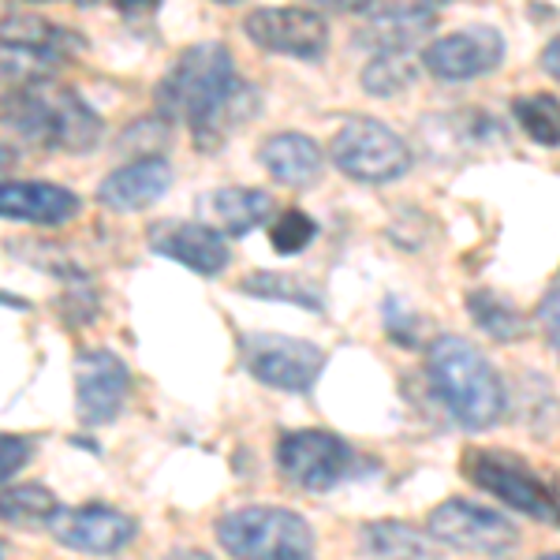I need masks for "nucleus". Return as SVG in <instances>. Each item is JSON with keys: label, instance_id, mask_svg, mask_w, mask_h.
<instances>
[{"label": "nucleus", "instance_id": "10", "mask_svg": "<svg viewBox=\"0 0 560 560\" xmlns=\"http://www.w3.org/2000/svg\"><path fill=\"white\" fill-rule=\"evenodd\" d=\"M49 535L75 553L113 557L131 546L139 535V523L113 504H79V509H60L49 520Z\"/></svg>", "mask_w": 560, "mask_h": 560}, {"label": "nucleus", "instance_id": "8", "mask_svg": "<svg viewBox=\"0 0 560 560\" xmlns=\"http://www.w3.org/2000/svg\"><path fill=\"white\" fill-rule=\"evenodd\" d=\"M427 530L441 546L459 549V553H475V557H509L512 549L520 546L516 523L493 509L464 501V497L441 501L438 509L430 512Z\"/></svg>", "mask_w": 560, "mask_h": 560}, {"label": "nucleus", "instance_id": "28", "mask_svg": "<svg viewBox=\"0 0 560 560\" xmlns=\"http://www.w3.org/2000/svg\"><path fill=\"white\" fill-rule=\"evenodd\" d=\"M243 292L247 295H261L269 303H292V306H303V311H322V292L311 284H303L300 277L292 273H250L243 280Z\"/></svg>", "mask_w": 560, "mask_h": 560}, {"label": "nucleus", "instance_id": "30", "mask_svg": "<svg viewBox=\"0 0 560 560\" xmlns=\"http://www.w3.org/2000/svg\"><path fill=\"white\" fill-rule=\"evenodd\" d=\"M385 329H388V337H393L396 345L415 348L422 340V329H427V322H422L415 311H408V306H404L400 300H385Z\"/></svg>", "mask_w": 560, "mask_h": 560}, {"label": "nucleus", "instance_id": "34", "mask_svg": "<svg viewBox=\"0 0 560 560\" xmlns=\"http://www.w3.org/2000/svg\"><path fill=\"white\" fill-rule=\"evenodd\" d=\"M168 560H213V557L198 553V549H173V553H168Z\"/></svg>", "mask_w": 560, "mask_h": 560}, {"label": "nucleus", "instance_id": "3", "mask_svg": "<svg viewBox=\"0 0 560 560\" xmlns=\"http://www.w3.org/2000/svg\"><path fill=\"white\" fill-rule=\"evenodd\" d=\"M217 541L236 560H311L314 530L300 512L280 504H247L217 520Z\"/></svg>", "mask_w": 560, "mask_h": 560}, {"label": "nucleus", "instance_id": "36", "mask_svg": "<svg viewBox=\"0 0 560 560\" xmlns=\"http://www.w3.org/2000/svg\"><path fill=\"white\" fill-rule=\"evenodd\" d=\"M538 560H560V553H546V557H538Z\"/></svg>", "mask_w": 560, "mask_h": 560}, {"label": "nucleus", "instance_id": "5", "mask_svg": "<svg viewBox=\"0 0 560 560\" xmlns=\"http://www.w3.org/2000/svg\"><path fill=\"white\" fill-rule=\"evenodd\" d=\"M464 471L478 490L493 493L501 504H509V509L538 523H549V527H560L557 493L520 456L504 453V448H471L464 456Z\"/></svg>", "mask_w": 560, "mask_h": 560}, {"label": "nucleus", "instance_id": "24", "mask_svg": "<svg viewBox=\"0 0 560 560\" xmlns=\"http://www.w3.org/2000/svg\"><path fill=\"white\" fill-rule=\"evenodd\" d=\"M60 68H65V57H57V52L0 42V86L23 90V86L52 83V75H57Z\"/></svg>", "mask_w": 560, "mask_h": 560}, {"label": "nucleus", "instance_id": "13", "mask_svg": "<svg viewBox=\"0 0 560 560\" xmlns=\"http://www.w3.org/2000/svg\"><path fill=\"white\" fill-rule=\"evenodd\" d=\"M128 366L116 351L108 348H94L79 355L75 366V408L79 419L86 427H105L120 415L124 400H128Z\"/></svg>", "mask_w": 560, "mask_h": 560}, {"label": "nucleus", "instance_id": "26", "mask_svg": "<svg viewBox=\"0 0 560 560\" xmlns=\"http://www.w3.org/2000/svg\"><path fill=\"white\" fill-rule=\"evenodd\" d=\"M512 120L538 147H560V97L557 94H520L512 102Z\"/></svg>", "mask_w": 560, "mask_h": 560}, {"label": "nucleus", "instance_id": "11", "mask_svg": "<svg viewBox=\"0 0 560 560\" xmlns=\"http://www.w3.org/2000/svg\"><path fill=\"white\" fill-rule=\"evenodd\" d=\"M243 31L258 49L280 57L318 60L329 49V23L311 8H255Z\"/></svg>", "mask_w": 560, "mask_h": 560}, {"label": "nucleus", "instance_id": "31", "mask_svg": "<svg viewBox=\"0 0 560 560\" xmlns=\"http://www.w3.org/2000/svg\"><path fill=\"white\" fill-rule=\"evenodd\" d=\"M31 456H34V441L20 438V433H0V486L20 475L31 464Z\"/></svg>", "mask_w": 560, "mask_h": 560}, {"label": "nucleus", "instance_id": "9", "mask_svg": "<svg viewBox=\"0 0 560 560\" xmlns=\"http://www.w3.org/2000/svg\"><path fill=\"white\" fill-rule=\"evenodd\" d=\"M243 366L258 377L261 385L280 388V393H306L322 377L325 351L311 340L280 337V332H247L240 340Z\"/></svg>", "mask_w": 560, "mask_h": 560}, {"label": "nucleus", "instance_id": "25", "mask_svg": "<svg viewBox=\"0 0 560 560\" xmlns=\"http://www.w3.org/2000/svg\"><path fill=\"white\" fill-rule=\"evenodd\" d=\"M0 42L26 45V49H42V52H57V57H65L68 45H75L71 31H65V26L49 23L45 15H34V12L4 15V20H0Z\"/></svg>", "mask_w": 560, "mask_h": 560}, {"label": "nucleus", "instance_id": "19", "mask_svg": "<svg viewBox=\"0 0 560 560\" xmlns=\"http://www.w3.org/2000/svg\"><path fill=\"white\" fill-rule=\"evenodd\" d=\"M255 108H258V94H255V86L250 83H240L229 90V94L221 97L213 108H206L202 116L191 124V135H195V147L202 150V153H217L224 147V142L236 135L243 124L255 116Z\"/></svg>", "mask_w": 560, "mask_h": 560}, {"label": "nucleus", "instance_id": "20", "mask_svg": "<svg viewBox=\"0 0 560 560\" xmlns=\"http://www.w3.org/2000/svg\"><path fill=\"white\" fill-rule=\"evenodd\" d=\"M206 206L213 210L217 232H224V236H247L273 213V198L266 191H255V187H221V191L210 195Z\"/></svg>", "mask_w": 560, "mask_h": 560}, {"label": "nucleus", "instance_id": "6", "mask_svg": "<svg viewBox=\"0 0 560 560\" xmlns=\"http://www.w3.org/2000/svg\"><path fill=\"white\" fill-rule=\"evenodd\" d=\"M329 161L359 184H393L411 168V150L388 124L374 116H355L332 135Z\"/></svg>", "mask_w": 560, "mask_h": 560}, {"label": "nucleus", "instance_id": "1", "mask_svg": "<svg viewBox=\"0 0 560 560\" xmlns=\"http://www.w3.org/2000/svg\"><path fill=\"white\" fill-rule=\"evenodd\" d=\"M427 374L438 400L467 430L497 427L504 408H509V393H504L501 374H497L493 363L471 340L456 337V332L433 337L427 351Z\"/></svg>", "mask_w": 560, "mask_h": 560}, {"label": "nucleus", "instance_id": "17", "mask_svg": "<svg viewBox=\"0 0 560 560\" xmlns=\"http://www.w3.org/2000/svg\"><path fill=\"white\" fill-rule=\"evenodd\" d=\"M366 23L359 31V42L377 52H408L422 34L438 26V8L433 4H377L363 8Z\"/></svg>", "mask_w": 560, "mask_h": 560}, {"label": "nucleus", "instance_id": "18", "mask_svg": "<svg viewBox=\"0 0 560 560\" xmlns=\"http://www.w3.org/2000/svg\"><path fill=\"white\" fill-rule=\"evenodd\" d=\"M261 165L269 168V176L277 184H288V187H306L314 184L325 165V153L311 135H300V131H280V135H269L261 142Z\"/></svg>", "mask_w": 560, "mask_h": 560}, {"label": "nucleus", "instance_id": "23", "mask_svg": "<svg viewBox=\"0 0 560 560\" xmlns=\"http://www.w3.org/2000/svg\"><path fill=\"white\" fill-rule=\"evenodd\" d=\"M363 549L374 553L377 560H438L430 541L422 538L411 523H400V520L366 523Z\"/></svg>", "mask_w": 560, "mask_h": 560}, {"label": "nucleus", "instance_id": "32", "mask_svg": "<svg viewBox=\"0 0 560 560\" xmlns=\"http://www.w3.org/2000/svg\"><path fill=\"white\" fill-rule=\"evenodd\" d=\"M538 322H541V329H546L549 345H553V351L560 355V280L546 292V300L538 303Z\"/></svg>", "mask_w": 560, "mask_h": 560}, {"label": "nucleus", "instance_id": "33", "mask_svg": "<svg viewBox=\"0 0 560 560\" xmlns=\"http://www.w3.org/2000/svg\"><path fill=\"white\" fill-rule=\"evenodd\" d=\"M541 71L560 83V34L546 45V49H541Z\"/></svg>", "mask_w": 560, "mask_h": 560}, {"label": "nucleus", "instance_id": "35", "mask_svg": "<svg viewBox=\"0 0 560 560\" xmlns=\"http://www.w3.org/2000/svg\"><path fill=\"white\" fill-rule=\"evenodd\" d=\"M12 165H15V153L8 150V147H0V173H8Z\"/></svg>", "mask_w": 560, "mask_h": 560}, {"label": "nucleus", "instance_id": "7", "mask_svg": "<svg viewBox=\"0 0 560 560\" xmlns=\"http://www.w3.org/2000/svg\"><path fill=\"white\" fill-rule=\"evenodd\" d=\"M277 467L300 490L325 493L359 471V453L329 430H288L277 441Z\"/></svg>", "mask_w": 560, "mask_h": 560}, {"label": "nucleus", "instance_id": "16", "mask_svg": "<svg viewBox=\"0 0 560 560\" xmlns=\"http://www.w3.org/2000/svg\"><path fill=\"white\" fill-rule=\"evenodd\" d=\"M168 184H173V165L165 158H139L102 179L97 202L116 213H135L158 202L168 191Z\"/></svg>", "mask_w": 560, "mask_h": 560}, {"label": "nucleus", "instance_id": "4", "mask_svg": "<svg viewBox=\"0 0 560 560\" xmlns=\"http://www.w3.org/2000/svg\"><path fill=\"white\" fill-rule=\"evenodd\" d=\"M240 83L236 68H232V52L221 42H198L191 49H184L173 60L168 75L158 86V113L165 120L195 124L206 108H213Z\"/></svg>", "mask_w": 560, "mask_h": 560}, {"label": "nucleus", "instance_id": "29", "mask_svg": "<svg viewBox=\"0 0 560 560\" xmlns=\"http://www.w3.org/2000/svg\"><path fill=\"white\" fill-rule=\"evenodd\" d=\"M314 236H318V224L303 210H284L273 221V229H269V240H273L277 255H300V250L311 247Z\"/></svg>", "mask_w": 560, "mask_h": 560}, {"label": "nucleus", "instance_id": "37", "mask_svg": "<svg viewBox=\"0 0 560 560\" xmlns=\"http://www.w3.org/2000/svg\"><path fill=\"white\" fill-rule=\"evenodd\" d=\"M0 560H4V549H0Z\"/></svg>", "mask_w": 560, "mask_h": 560}, {"label": "nucleus", "instance_id": "12", "mask_svg": "<svg viewBox=\"0 0 560 560\" xmlns=\"http://www.w3.org/2000/svg\"><path fill=\"white\" fill-rule=\"evenodd\" d=\"M504 60V38L497 26H467L430 42L422 52V68L441 83H467V79L490 75Z\"/></svg>", "mask_w": 560, "mask_h": 560}, {"label": "nucleus", "instance_id": "21", "mask_svg": "<svg viewBox=\"0 0 560 560\" xmlns=\"http://www.w3.org/2000/svg\"><path fill=\"white\" fill-rule=\"evenodd\" d=\"M467 314H471V322L486 332V337L501 340V345H516V340H523L530 332L527 314H523L512 300L490 292V288H478V292L467 295Z\"/></svg>", "mask_w": 560, "mask_h": 560}, {"label": "nucleus", "instance_id": "15", "mask_svg": "<svg viewBox=\"0 0 560 560\" xmlns=\"http://www.w3.org/2000/svg\"><path fill=\"white\" fill-rule=\"evenodd\" d=\"M79 213V195L45 179H0V217L23 224H68Z\"/></svg>", "mask_w": 560, "mask_h": 560}, {"label": "nucleus", "instance_id": "14", "mask_svg": "<svg viewBox=\"0 0 560 560\" xmlns=\"http://www.w3.org/2000/svg\"><path fill=\"white\" fill-rule=\"evenodd\" d=\"M150 247L179 261L198 277H217L229 266V243L217 229L198 221H161L150 229Z\"/></svg>", "mask_w": 560, "mask_h": 560}, {"label": "nucleus", "instance_id": "2", "mask_svg": "<svg viewBox=\"0 0 560 560\" xmlns=\"http://www.w3.org/2000/svg\"><path fill=\"white\" fill-rule=\"evenodd\" d=\"M0 120L26 142L60 153H86L102 139V116L68 86H23L0 97Z\"/></svg>", "mask_w": 560, "mask_h": 560}, {"label": "nucleus", "instance_id": "27", "mask_svg": "<svg viewBox=\"0 0 560 560\" xmlns=\"http://www.w3.org/2000/svg\"><path fill=\"white\" fill-rule=\"evenodd\" d=\"M419 79V60L411 52H374L363 68V86L374 97H396Z\"/></svg>", "mask_w": 560, "mask_h": 560}, {"label": "nucleus", "instance_id": "22", "mask_svg": "<svg viewBox=\"0 0 560 560\" xmlns=\"http://www.w3.org/2000/svg\"><path fill=\"white\" fill-rule=\"evenodd\" d=\"M60 512V501L49 486L42 482H20V486H8L0 490V520L8 527H49V520Z\"/></svg>", "mask_w": 560, "mask_h": 560}]
</instances>
